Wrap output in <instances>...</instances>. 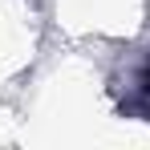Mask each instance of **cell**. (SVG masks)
Segmentation results:
<instances>
[{"label":"cell","instance_id":"cell-1","mask_svg":"<svg viewBox=\"0 0 150 150\" xmlns=\"http://www.w3.org/2000/svg\"><path fill=\"white\" fill-rule=\"evenodd\" d=\"M114 98L122 114L150 118V49H138L122 61V69L114 77Z\"/></svg>","mask_w":150,"mask_h":150}]
</instances>
